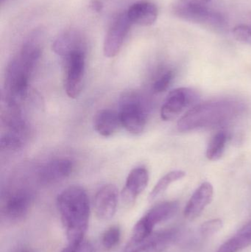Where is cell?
<instances>
[{
	"mask_svg": "<svg viewBox=\"0 0 251 252\" xmlns=\"http://www.w3.org/2000/svg\"><path fill=\"white\" fill-rule=\"evenodd\" d=\"M40 35L38 31L32 33L7 64L4 82L7 106L20 108L26 99L29 79L41 56Z\"/></svg>",
	"mask_w": 251,
	"mask_h": 252,
	"instance_id": "6da1fadb",
	"label": "cell"
},
{
	"mask_svg": "<svg viewBox=\"0 0 251 252\" xmlns=\"http://www.w3.org/2000/svg\"><path fill=\"white\" fill-rule=\"evenodd\" d=\"M57 207L68 244L84 241L90 217V201L86 191L77 185L68 187L57 196Z\"/></svg>",
	"mask_w": 251,
	"mask_h": 252,
	"instance_id": "7a4b0ae2",
	"label": "cell"
},
{
	"mask_svg": "<svg viewBox=\"0 0 251 252\" xmlns=\"http://www.w3.org/2000/svg\"><path fill=\"white\" fill-rule=\"evenodd\" d=\"M243 110V103L231 99L204 102L196 105L181 117L178 122V129L186 132L220 125L234 119Z\"/></svg>",
	"mask_w": 251,
	"mask_h": 252,
	"instance_id": "3957f363",
	"label": "cell"
},
{
	"mask_svg": "<svg viewBox=\"0 0 251 252\" xmlns=\"http://www.w3.org/2000/svg\"><path fill=\"white\" fill-rule=\"evenodd\" d=\"M122 127L132 134H139L147 124V108L144 100L137 94L125 96L119 109Z\"/></svg>",
	"mask_w": 251,
	"mask_h": 252,
	"instance_id": "277c9868",
	"label": "cell"
},
{
	"mask_svg": "<svg viewBox=\"0 0 251 252\" xmlns=\"http://www.w3.org/2000/svg\"><path fill=\"white\" fill-rule=\"evenodd\" d=\"M63 86L68 97L77 98L82 91L85 70V50L74 52L65 58Z\"/></svg>",
	"mask_w": 251,
	"mask_h": 252,
	"instance_id": "5b68a950",
	"label": "cell"
},
{
	"mask_svg": "<svg viewBox=\"0 0 251 252\" xmlns=\"http://www.w3.org/2000/svg\"><path fill=\"white\" fill-rule=\"evenodd\" d=\"M172 11L177 17L191 23L212 28H221L224 24L223 17L219 13L205 5L178 1L172 5Z\"/></svg>",
	"mask_w": 251,
	"mask_h": 252,
	"instance_id": "8992f818",
	"label": "cell"
},
{
	"mask_svg": "<svg viewBox=\"0 0 251 252\" xmlns=\"http://www.w3.org/2000/svg\"><path fill=\"white\" fill-rule=\"evenodd\" d=\"M198 99L197 92L187 87L172 90L167 96L161 109V118L169 121L176 118L187 108L194 104Z\"/></svg>",
	"mask_w": 251,
	"mask_h": 252,
	"instance_id": "52a82bcc",
	"label": "cell"
},
{
	"mask_svg": "<svg viewBox=\"0 0 251 252\" xmlns=\"http://www.w3.org/2000/svg\"><path fill=\"white\" fill-rule=\"evenodd\" d=\"M131 25L126 12L119 13L113 19L103 43V53L106 57L113 58L119 54Z\"/></svg>",
	"mask_w": 251,
	"mask_h": 252,
	"instance_id": "ba28073f",
	"label": "cell"
},
{
	"mask_svg": "<svg viewBox=\"0 0 251 252\" xmlns=\"http://www.w3.org/2000/svg\"><path fill=\"white\" fill-rule=\"evenodd\" d=\"M33 201V195L26 189H18L6 196L1 213L8 221L18 222L28 216Z\"/></svg>",
	"mask_w": 251,
	"mask_h": 252,
	"instance_id": "9c48e42d",
	"label": "cell"
},
{
	"mask_svg": "<svg viewBox=\"0 0 251 252\" xmlns=\"http://www.w3.org/2000/svg\"><path fill=\"white\" fill-rule=\"evenodd\" d=\"M119 192L113 185L102 187L95 195L94 201L96 216L101 220H110L117 210Z\"/></svg>",
	"mask_w": 251,
	"mask_h": 252,
	"instance_id": "30bf717a",
	"label": "cell"
},
{
	"mask_svg": "<svg viewBox=\"0 0 251 252\" xmlns=\"http://www.w3.org/2000/svg\"><path fill=\"white\" fill-rule=\"evenodd\" d=\"M149 182L148 170L144 167L133 169L125 182L121 193L122 202L126 206L134 205L137 198L146 189Z\"/></svg>",
	"mask_w": 251,
	"mask_h": 252,
	"instance_id": "8fae6325",
	"label": "cell"
},
{
	"mask_svg": "<svg viewBox=\"0 0 251 252\" xmlns=\"http://www.w3.org/2000/svg\"><path fill=\"white\" fill-rule=\"evenodd\" d=\"M176 236L175 229L156 232L137 245L126 248L125 252H164L173 243Z\"/></svg>",
	"mask_w": 251,
	"mask_h": 252,
	"instance_id": "7c38bea8",
	"label": "cell"
},
{
	"mask_svg": "<svg viewBox=\"0 0 251 252\" xmlns=\"http://www.w3.org/2000/svg\"><path fill=\"white\" fill-rule=\"evenodd\" d=\"M214 188L209 182L202 184L192 195L184 208V214L189 220L198 217L213 199Z\"/></svg>",
	"mask_w": 251,
	"mask_h": 252,
	"instance_id": "4fadbf2b",
	"label": "cell"
},
{
	"mask_svg": "<svg viewBox=\"0 0 251 252\" xmlns=\"http://www.w3.org/2000/svg\"><path fill=\"white\" fill-rule=\"evenodd\" d=\"M73 163L68 158H56L46 163L39 171V179L44 184H54L69 177Z\"/></svg>",
	"mask_w": 251,
	"mask_h": 252,
	"instance_id": "5bb4252c",
	"label": "cell"
},
{
	"mask_svg": "<svg viewBox=\"0 0 251 252\" xmlns=\"http://www.w3.org/2000/svg\"><path fill=\"white\" fill-rule=\"evenodd\" d=\"M52 47L54 53L63 59L74 52L85 50L84 38L75 30H68L60 33L53 41Z\"/></svg>",
	"mask_w": 251,
	"mask_h": 252,
	"instance_id": "9a60e30c",
	"label": "cell"
},
{
	"mask_svg": "<svg viewBox=\"0 0 251 252\" xmlns=\"http://www.w3.org/2000/svg\"><path fill=\"white\" fill-rule=\"evenodd\" d=\"M132 25L142 27L151 26L157 20L159 10L154 3L139 1L130 6L126 12Z\"/></svg>",
	"mask_w": 251,
	"mask_h": 252,
	"instance_id": "2e32d148",
	"label": "cell"
},
{
	"mask_svg": "<svg viewBox=\"0 0 251 252\" xmlns=\"http://www.w3.org/2000/svg\"><path fill=\"white\" fill-rule=\"evenodd\" d=\"M122 126L119 112L111 109L99 111L94 118V130L105 137L113 136Z\"/></svg>",
	"mask_w": 251,
	"mask_h": 252,
	"instance_id": "e0dca14e",
	"label": "cell"
},
{
	"mask_svg": "<svg viewBox=\"0 0 251 252\" xmlns=\"http://www.w3.org/2000/svg\"><path fill=\"white\" fill-rule=\"evenodd\" d=\"M178 210L177 201L161 203L150 209L143 217L153 228L173 217Z\"/></svg>",
	"mask_w": 251,
	"mask_h": 252,
	"instance_id": "ac0fdd59",
	"label": "cell"
},
{
	"mask_svg": "<svg viewBox=\"0 0 251 252\" xmlns=\"http://www.w3.org/2000/svg\"><path fill=\"white\" fill-rule=\"evenodd\" d=\"M251 245V220L224 243L217 252H240Z\"/></svg>",
	"mask_w": 251,
	"mask_h": 252,
	"instance_id": "d6986e66",
	"label": "cell"
},
{
	"mask_svg": "<svg viewBox=\"0 0 251 252\" xmlns=\"http://www.w3.org/2000/svg\"><path fill=\"white\" fill-rule=\"evenodd\" d=\"M186 176V173L183 170H173L164 176L162 179L155 185L149 195L148 200L150 201H154L161 194L163 193L171 184L183 179Z\"/></svg>",
	"mask_w": 251,
	"mask_h": 252,
	"instance_id": "ffe728a7",
	"label": "cell"
},
{
	"mask_svg": "<svg viewBox=\"0 0 251 252\" xmlns=\"http://www.w3.org/2000/svg\"><path fill=\"white\" fill-rule=\"evenodd\" d=\"M227 139L228 136L224 131L218 132L213 136L206 150V157L210 161H217L221 158L225 151Z\"/></svg>",
	"mask_w": 251,
	"mask_h": 252,
	"instance_id": "44dd1931",
	"label": "cell"
},
{
	"mask_svg": "<svg viewBox=\"0 0 251 252\" xmlns=\"http://www.w3.org/2000/svg\"><path fill=\"white\" fill-rule=\"evenodd\" d=\"M25 138L6 132L1 138V150L7 151H16L20 150L25 143Z\"/></svg>",
	"mask_w": 251,
	"mask_h": 252,
	"instance_id": "7402d4cb",
	"label": "cell"
},
{
	"mask_svg": "<svg viewBox=\"0 0 251 252\" xmlns=\"http://www.w3.org/2000/svg\"><path fill=\"white\" fill-rule=\"evenodd\" d=\"M120 240V228L118 226H111L102 236V245L106 250H111L119 244Z\"/></svg>",
	"mask_w": 251,
	"mask_h": 252,
	"instance_id": "603a6c76",
	"label": "cell"
},
{
	"mask_svg": "<svg viewBox=\"0 0 251 252\" xmlns=\"http://www.w3.org/2000/svg\"><path fill=\"white\" fill-rule=\"evenodd\" d=\"M174 73L172 70H168L164 72L153 85V90L155 93H162L167 90L173 79Z\"/></svg>",
	"mask_w": 251,
	"mask_h": 252,
	"instance_id": "cb8c5ba5",
	"label": "cell"
},
{
	"mask_svg": "<svg viewBox=\"0 0 251 252\" xmlns=\"http://www.w3.org/2000/svg\"><path fill=\"white\" fill-rule=\"evenodd\" d=\"M233 35L239 42L251 45V27L238 25L233 30Z\"/></svg>",
	"mask_w": 251,
	"mask_h": 252,
	"instance_id": "d4e9b609",
	"label": "cell"
},
{
	"mask_svg": "<svg viewBox=\"0 0 251 252\" xmlns=\"http://www.w3.org/2000/svg\"><path fill=\"white\" fill-rule=\"evenodd\" d=\"M223 228L222 220L219 219H212L203 223L200 226V232L204 236H210L219 232Z\"/></svg>",
	"mask_w": 251,
	"mask_h": 252,
	"instance_id": "484cf974",
	"label": "cell"
},
{
	"mask_svg": "<svg viewBox=\"0 0 251 252\" xmlns=\"http://www.w3.org/2000/svg\"><path fill=\"white\" fill-rule=\"evenodd\" d=\"M60 252H95V249L91 243L84 239L78 244H68L67 247Z\"/></svg>",
	"mask_w": 251,
	"mask_h": 252,
	"instance_id": "4316f807",
	"label": "cell"
},
{
	"mask_svg": "<svg viewBox=\"0 0 251 252\" xmlns=\"http://www.w3.org/2000/svg\"><path fill=\"white\" fill-rule=\"evenodd\" d=\"M90 8L92 11L100 13L103 10V4L100 0H91L90 1Z\"/></svg>",
	"mask_w": 251,
	"mask_h": 252,
	"instance_id": "83f0119b",
	"label": "cell"
},
{
	"mask_svg": "<svg viewBox=\"0 0 251 252\" xmlns=\"http://www.w3.org/2000/svg\"><path fill=\"white\" fill-rule=\"evenodd\" d=\"M211 0H178V1L187 4H200V5H206Z\"/></svg>",
	"mask_w": 251,
	"mask_h": 252,
	"instance_id": "f1b7e54d",
	"label": "cell"
},
{
	"mask_svg": "<svg viewBox=\"0 0 251 252\" xmlns=\"http://www.w3.org/2000/svg\"><path fill=\"white\" fill-rule=\"evenodd\" d=\"M19 252H32L29 251V250H22V251H20Z\"/></svg>",
	"mask_w": 251,
	"mask_h": 252,
	"instance_id": "f546056e",
	"label": "cell"
},
{
	"mask_svg": "<svg viewBox=\"0 0 251 252\" xmlns=\"http://www.w3.org/2000/svg\"><path fill=\"white\" fill-rule=\"evenodd\" d=\"M1 1V4H3V3L4 2V1H7V0H0Z\"/></svg>",
	"mask_w": 251,
	"mask_h": 252,
	"instance_id": "4dcf8cb0",
	"label": "cell"
},
{
	"mask_svg": "<svg viewBox=\"0 0 251 252\" xmlns=\"http://www.w3.org/2000/svg\"></svg>",
	"mask_w": 251,
	"mask_h": 252,
	"instance_id": "1f68e13d",
	"label": "cell"
}]
</instances>
